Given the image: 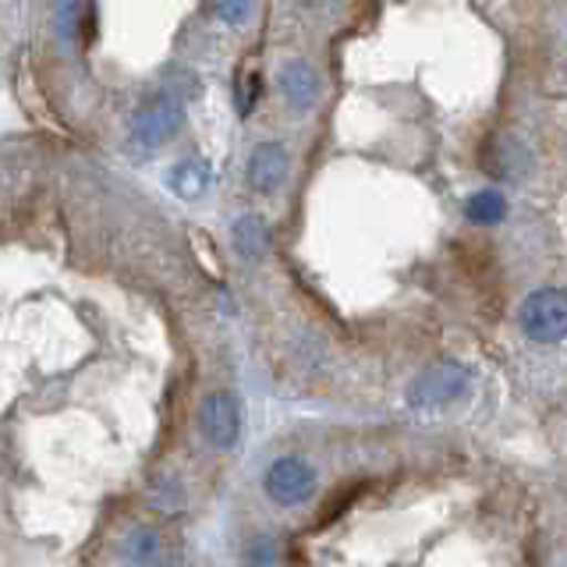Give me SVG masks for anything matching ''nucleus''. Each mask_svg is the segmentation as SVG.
Listing matches in <instances>:
<instances>
[{"mask_svg": "<svg viewBox=\"0 0 567 567\" xmlns=\"http://www.w3.org/2000/svg\"><path fill=\"white\" fill-rule=\"evenodd\" d=\"M518 327L528 341L557 344L567 337V291L564 288H536L518 309Z\"/></svg>", "mask_w": 567, "mask_h": 567, "instance_id": "2", "label": "nucleus"}, {"mask_svg": "<svg viewBox=\"0 0 567 567\" xmlns=\"http://www.w3.org/2000/svg\"><path fill=\"white\" fill-rule=\"evenodd\" d=\"M121 557L128 567H164V543H159V532L150 525H135L128 536L121 539Z\"/></svg>", "mask_w": 567, "mask_h": 567, "instance_id": "9", "label": "nucleus"}, {"mask_svg": "<svg viewBox=\"0 0 567 567\" xmlns=\"http://www.w3.org/2000/svg\"><path fill=\"white\" fill-rule=\"evenodd\" d=\"M277 89L295 114H306L319 103V75H316V68L301 58H291L277 68Z\"/></svg>", "mask_w": 567, "mask_h": 567, "instance_id": "7", "label": "nucleus"}, {"mask_svg": "<svg viewBox=\"0 0 567 567\" xmlns=\"http://www.w3.org/2000/svg\"><path fill=\"white\" fill-rule=\"evenodd\" d=\"M256 103H259V75L256 71H248V75H241L235 85V106H238L241 117H248L256 111Z\"/></svg>", "mask_w": 567, "mask_h": 567, "instance_id": "13", "label": "nucleus"}, {"mask_svg": "<svg viewBox=\"0 0 567 567\" xmlns=\"http://www.w3.org/2000/svg\"><path fill=\"white\" fill-rule=\"evenodd\" d=\"M199 433L213 451H230L241 436V408L230 390H213L199 408Z\"/></svg>", "mask_w": 567, "mask_h": 567, "instance_id": "5", "label": "nucleus"}, {"mask_svg": "<svg viewBox=\"0 0 567 567\" xmlns=\"http://www.w3.org/2000/svg\"><path fill=\"white\" fill-rule=\"evenodd\" d=\"M472 386V369L465 362H436L412 380L408 386V404L425 412V408H443L465 398Z\"/></svg>", "mask_w": 567, "mask_h": 567, "instance_id": "3", "label": "nucleus"}, {"mask_svg": "<svg viewBox=\"0 0 567 567\" xmlns=\"http://www.w3.org/2000/svg\"><path fill=\"white\" fill-rule=\"evenodd\" d=\"M185 124V96L177 93V89L164 85L159 93H153L146 103L138 106L135 117H132V128H128V138H132V150L150 156L156 150H164L167 142L182 132Z\"/></svg>", "mask_w": 567, "mask_h": 567, "instance_id": "1", "label": "nucleus"}, {"mask_svg": "<svg viewBox=\"0 0 567 567\" xmlns=\"http://www.w3.org/2000/svg\"><path fill=\"white\" fill-rule=\"evenodd\" d=\"M262 489L277 507H301L316 496V468L306 457L284 454L270 461V468L262 475Z\"/></svg>", "mask_w": 567, "mask_h": 567, "instance_id": "4", "label": "nucleus"}, {"mask_svg": "<svg viewBox=\"0 0 567 567\" xmlns=\"http://www.w3.org/2000/svg\"><path fill=\"white\" fill-rule=\"evenodd\" d=\"M507 213V203L501 192H475L465 203V217L472 224H501Z\"/></svg>", "mask_w": 567, "mask_h": 567, "instance_id": "11", "label": "nucleus"}, {"mask_svg": "<svg viewBox=\"0 0 567 567\" xmlns=\"http://www.w3.org/2000/svg\"><path fill=\"white\" fill-rule=\"evenodd\" d=\"M230 245H235V252L241 259L259 262L274 245L270 224H266V217H259V213H241V217L235 220V227H230Z\"/></svg>", "mask_w": 567, "mask_h": 567, "instance_id": "8", "label": "nucleus"}, {"mask_svg": "<svg viewBox=\"0 0 567 567\" xmlns=\"http://www.w3.org/2000/svg\"><path fill=\"white\" fill-rule=\"evenodd\" d=\"M150 504H153L156 511L177 514V511L185 507V489H182V483H174L171 475H159L156 483L150 486Z\"/></svg>", "mask_w": 567, "mask_h": 567, "instance_id": "12", "label": "nucleus"}, {"mask_svg": "<svg viewBox=\"0 0 567 567\" xmlns=\"http://www.w3.org/2000/svg\"><path fill=\"white\" fill-rule=\"evenodd\" d=\"M213 11H217V18H224V22H230V25H245L248 18L256 14L252 4H217Z\"/></svg>", "mask_w": 567, "mask_h": 567, "instance_id": "14", "label": "nucleus"}, {"mask_svg": "<svg viewBox=\"0 0 567 567\" xmlns=\"http://www.w3.org/2000/svg\"><path fill=\"white\" fill-rule=\"evenodd\" d=\"M252 567H256V564H252Z\"/></svg>", "mask_w": 567, "mask_h": 567, "instance_id": "15", "label": "nucleus"}, {"mask_svg": "<svg viewBox=\"0 0 567 567\" xmlns=\"http://www.w3.org/2000/svg\"><path fill=\"white\" fill-rule=\"evenodd\" d=\"M288 150L280 142H259V146L248 153V167H245V182L256 195H277L288 182Z\"/></svg>", "mask_w": 567, "mask_h": 567, "instance_id": "6", "label": "nucleus"}, {"mask_svg": "<svg viewBox=\"0 0 567 567\" xmlns=\"http://www.w3.org/2000/svg\"><path fill=\"white\" fill-rule=\"evenodd\" d=\"M209 159L203 156H188L182 164H174L171 174H167V188L177 195V199H199V195L209 188Z\"/></svg>", "mask_w": 567, "mask_h": 567, "instance_id": "10", "label": "nucleus"}]
</instances>
